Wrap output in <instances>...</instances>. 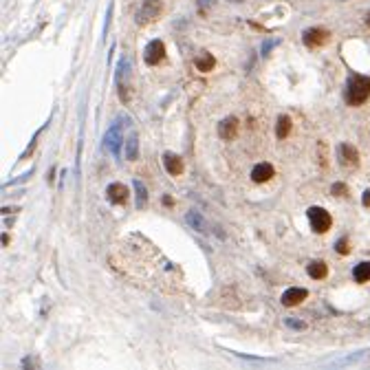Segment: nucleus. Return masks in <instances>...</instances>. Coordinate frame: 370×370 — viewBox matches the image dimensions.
I'll list each match as a JSON object with an SVG mask.
<instances>
[{
    "label": "nucleus",
    "mask_w": 370,
    "mask_h": 370,
    "mask_svg": "<svg viewBox=\"0 0 370 370\" xmlns=\"http://www.w3.org/2000/svg\"><path fill=\"white\" fill-rule=\"evenodd\" d=\"M370 97V77L366 75H350L346 84V102L348 106H362Z\"/></svg>",
    "instance_id": "obj_1"
},
{
    "label": "nucleus",
    "mask_w": 370,
    "mask_h": 370,
    "mask_svg": "<svg viewBox=\"0 0 370 370\" xmlns=\"http://www.w3.org/2000/svg\"><path fill=\"white\" fill-rule=\"evenodd\" d=\"M161 13H163V2L161 0H144L139 13H137V22L139 25H148V22H154Z\"/></svg>",
    "instance_id": "obj_2"
},
{
    "label": "nucleus",
    "mask_w": 370,
    "mask_h": 370,
    "mask_svg": "<svg viewBox=\"0 0 370 370\" xmlns=\"http://www.w3.org/2000/svg\"><path fill=\"white\" fill-rule=\"evenodd\" d=\"M308 221H311L313 231H317V234L329 231L331 225H333V218H331V214L324 207H311V210H308Z\"/></svg>",
    "instance_id": "obj_3"
},
{
    "label": "nucleus",
    "mask_w": 370,
    "mask_h": 370,
    "mask_svg": "<svg viewBox=\"0 0 370 370\" xmlns=\"http://www.w3.org/2000/svg\"><path fill=\"white\" fill-rule=\"evenodd\" d=\"M331 37V33L326 29H320V27H313V29H306L302 33V42L308 46V49H315V46L326 44Z\"/></svg>",
    "instance_id": "obj_4"
},
{
    "label": "nucleus",
    "mask_w": 370,
    "mask_h": 370,
    "mask_svg": "<svg viewBox=\"0 0 370 370\" xmlns=\"http://www.w3.org/2000/svg\"><path fill=\"white\" fill-rule=\"evenodd\" d=\"M121 126L119 123H115V126L111 128V130L106 132V137H104V148L108 150L111 154H119V148H121Z\"/></svg>",
    "instance_id": "obj_5"
},
{
    "label": "nucleus",
    "mask_w": 370,
    "mask_h": 370,
    "mask_svg": "<svg viewBox=\"0 0 370 370\" xmlns=\"http://www.w3.org/2000/svg\"><path fill=\"white\" fill-rule=\"evenodd\" d=\"M163 58H165V46H163V42H161V40H152L148 46H146L144 60H146V64H148V66L159 64Z\"/></svg>",
    "instance_id": "obj_6"
},
{
    "label": "nucleus",
    "mask_w": 370,
    "mask_h": 370,
    "mask_svg": "<svg viewBox=\"0 0 370 370\" xmlns=\"http://www.w3.org/2000/svg\"><path fill=\"white\" fill-rule=\"evenodd\" d=\"M337 152H339V163L344 165V168H357L359 154H357V150H355L353 146L341 144L339 148H337Z\"/></svg>",
    "instance_id": "obj_7"
},
{
    "label": "nucleus",
    "mask_w": 370,
    "mask_h": 370,
    "mask_svg": "<svg viewBox=\"0 0 370 370\" xmlns=\"http://www.w3.org/2000/svg\"><path fill=\"white\" fill-rule=\"evenodd\" d=\"M106 194H108V201L115 203V205H123L128 201V187L123 183H111L106 187Z\"/></svg>",
    "instance_id": "obj_8"
},
{
    "label": "nucleus",
    "mask_w": 370,
    "mask_h": 370,
    "mask_svg": "<svg viewBox=\"0 0 370 370\" xmlns=\"http://www.w3.org/2000/svg\"><path fill=\"white\" fill-rule=\"evenodd\" d=\"M218 135H221L225 141L236 139V135H238V119H236V117L222 119L221 123H218Z\"/></svg>",
    "instance_id": "obj_9"
},
{
    "label": "nucleus",
    "mask_w": 370,
    "mask_h": 370,
    "mask_svg": "<svg viewBox=\"0 0 370 370\" xmlns=\"http://www.w3.org/2000/svg\"><path fill=\"white\" fill-rule=\"evenodd\" d=\"M308 291L306 289H300V287H293V289H287L282 293V304L284 306H297L302 300H306Z\"/></svg>",
    "instance_id": "obj_10"
},
{
    "label": "nucleus",
    "mask_w": 370,
    "mask_h": 370,
    "mask_svg": "<svg viewBox=\"0 0 370 370\" xmlns=\"http://www.w3.org/2000/svg\"><path fill=\"white\" fill-rule=\"evenodd\" d=\"M163 168L168 170L172 177H179V174H183V159L174 152H165L163 154Z\"/></svg>",
    "instance_id": "obj_11"
},
{
    "label": "nucleus",
    "mask_w": 370,
    "mask_h": 370,
    "mask_svg": "<svg viewBox=\"0 0 370 370\" xmlns=\"http://www.w3.org/2000/svg\"><path fill=\"white\" fill-rule=\"evenodd\" d=\"M276 174V170H273L271 163H258L254 170H251V179H254L256 183H264L269 181V179Z\"/></svg>",
    "instance_id": "obj_12"
},
{
    "label": "nucleus",
    "mask_w": 370,
    "mask_h": 370,
    "mask_svg": "<svg viewBox=\"0 0 370 370\" xmlns=\"http://www.w3.org/2000/svg\"><path fill=\"white\" fill-rule=\"evenodd\" d=\"M194 66H196L201 73H207V71H214L216 60H214V55H212V53H201L196 60H194Z\"/></svg>",
    "instance_id": "obj_13"
},
{
    "label": "nucleus",
    "mask_w": 370,
    "mask_h": 370,
    "mask_svg": "<svg viewBox=\"0 0 370 370\" xmlns=\"http://www.w3.org/2000/svg\"><path fill=\"white\" fill-rule=\"evenodd\" d=\"M291 117H287V115H280L278 117V123H276V137L278 139H287L289 137V132H291Z\"/></svg>",
    "instance_id": "obj_14"
},
{
    "label": "nucleus",
    "mask_w": 370,
    "mask_h": 370,
    "mask_svg": "<svg viewBox=\"0 0 370 370\" xmlns=\"http://www.w3.org/2000/svg\"><path fill=\"white\" fill-rule=\"evenodd\" d=\"M326 273H329V267H326L322 260H313V262L308 264V276L311 278L322 280V278H326Z\"/></svg>",
    "instance_id": "obj_15"
},
{
    "label": "nucleus",
    "mask_w": 370,
    "mask_h": 370,
    "mask_svg": "<svg viewBox=\"0 0 370 370\" xmlns=\"http://www.w3.org/2000/svg\"><path fill=\"white\" fill-rule=\"evenodd\" d=\"M353 278L357 280V282H368L370 280V260L368 262H359L357 267L353 269Z\"/></svg>",
    "instance_id": "obj_16"
},
{
    "label": "nucleus",
    "mask_w": 370,
    "mask_h": 370,
    "mask_svg": "<svg viewBox=\"0 0 370 370\" xmlns=\"http://www.w3.org/2000/svg\"><path fill=\"white\" fill-rule=\"evenodd\" d=\"M185 221H187V225L192 227V229H196V231H205V221H203V216L198 214V212H187Z\"/></svg>",
    "instance_id": "obj_17"
},
{
    "label": "nucleus",
    "mask_w": 370,
    "mask_h": 370,
    "mask_svg": "<svg viewBox=\"0 0 370 370\" xmlns=\"http://www.w3.org/2000/svg\"><path fill=\"white\" fill-rule=\"evenodd\" d=\"M135 192H137V207H146V201H148V189L141 181H135Z\"/></svg>",
    "instance_id": "obj_18"
},
{
    "label": "nucleus",
    "mask_w": 370,
    "mask_h": 370,
    "mask_svg": "<svg viewBox=\"0 0 370 370\" xmlns=\"http://www.w3.org/2000/svg\"><path fill=\"white\" fill-rule=\"evenodd\" d=\"M126 144H128V148H126V159H128V161H135L137 154H139V144H137V137L130 135Z\"/></svg>",
    "instance_id": "obj_19"
},
{
    "label": "nucleus",
    "mask_w": 370,
    "mask_h": 370,
    "mask_svg": "<svg viewBox=\"0 0 370 370\" xmlns=\"http://www.w3.org/2000/svg\"><path fill=\"white\" fill-rule=\"evenodd\" d=\"M335 251H337V254H341V256H344V254H348V251H350L348 240H346V238H339L337 243H335Z\"/></svg>",
    "instance_id": "obj_20"
},
{
    "label": "nucleus",
    "mask_w": 370,
    "mask_h": 370,
    "mask_svg": "<svg viewBox=\"0 0 370 370\" xmlns=\"http://www.w3.org/2000/svg\"><path fill=\"white\" fill-rule=\"evenodd\" d=\"M331 192H333L335 196H344V194L348 192V189H346V185H344V183H335L333 187H331Z\"/></svg>",
    "instance_id": "obj_21"
},
{
    "label": "nucleus",
    "mask_w": 370,
    "mask_h": 370,
    "mask_svg": "<svg viewBox=\"0 0 370 370\" xmlns=\"http://www.w3.org/2000/svg\"><path fill=\"white\" fill-rule=\"evenodd\" d=\"M287 326H291V329H306L304 322H297V320H287Z\"/></svg>",
    "instance_id": "obj_22"
},
{
    "label": "nucleus",
    "mask_w": 370,
    "mask_h": 370,
    "mask_svg": "<svg viewBox=\"0 0 370 370\" xmlns=\"http://www.w3.org/2000/svg\"><path fill=\"white\" fill-rule=\"evenodd\" d=\"M111 16H112V4L108 7V11H106V25H104V36L108 33V27H111Z\"/></svg>",
    "instance_id": "obj_23"
},
{
    "label": "nucleus",
    "mask_w": 370,
    "mask_h": 370,
    "mask_svg": "<svg viewBox=\"0 0 370 370\" xmlns=\"http://www.w3.org/2000/svg\"><path fill=\"white\" fill-rule=\"evenodd\" d=\"M362 203H364V207H370V189H366V192H364Z\"/></svg>",
    "instance_id": "obj_24"
},
{
    "label": "nucleus",
    "mask_w": 370,
    "mask_h": 370,
    "mask_svg": "<svg viewBox=\"0 0 370 370\" xmlns=\"http://www.w3.org/2000/svg\"><path fill=\"white\" fill-rule=\"evenodd\" d=\"M163 203H165V205H172L174 201H172V198H170V196H163Z\"/></svg>",
    "instance_id": "obj_25"
},
{
    "label": "nucleus",
    "mask_w": 370,
    "mask_h": 370,
    "mask_svg": "<svg viewBox=\"0 0 370 370\" xmlns=\"http://www.w3.org/2000/svg\"><path fill=\"white\" fill-rule=\"evenodd\" d=\"M366 22H368V27H370V13H368V16H366Z\"/></svg>",
    "instance_id": "obj_26"
},
{
    "label": "nucleus",
    "mask_w": 370,
    "mask_h": 370,
    "mask_svg": "<svg viewBox=\"0 0 370 370\" xmlns=\"http://www.w3.org/2000/svg\"><path fill=\"white\" fill-rule=\"evenodd\" d=\"M231 2H240V0H231Z\"/></svg>",
    "instance_id": "obj_27"
}]
</instances>
